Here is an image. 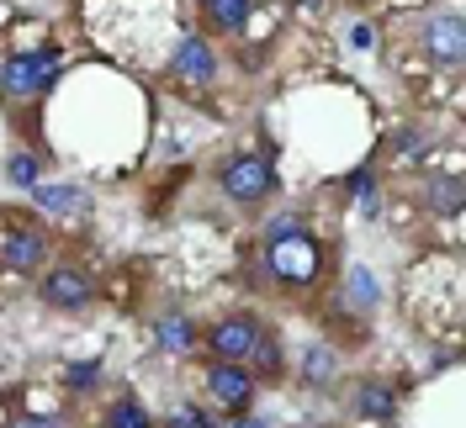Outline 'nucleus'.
<instances>
[{"label": "nucleus", "instance_id": "1", "mask_svg": "<svg viewBox=\"0 0 466 428\" xmlns=\"http://www.w3.org/2000/svg\"><path fill=\"white\" fill-rule=\"evenodd\" d=\"M265 270L276 275L281 285H313L319 281V270H323V249H319V238H308V233L297 228L287 233V238H270V249H265Z\"/></svg>", "mask_w": 466, "mask_h": 428}, {"label": "nucleus", "instance_id": "2", "mask_svg": "<svg viewBox=\"0 0 466 428\" xmlns=\"http://www.w3.org/2000/svg\"><path fill=\"white\" fill-rule=\"evenodd\" d=\"M58 75V48H27V54H11L5 58V69H0V90L5 95H43V90L54 85Z\"/></svg>", "mask_w": 466, "mask_h": 428}, {"label": "nucleus", "instance_id": "3", "mask_svg": "<svg viewBox=\"0 0 466 428\" xmlns=\"http://www.w3.org/2000/svg\"><path fill=\"white\" fill-rule=\"evenodd\" d=\"M218 185H223L233 201L255 206V201H265L276 191V174H270V159H260V154H233L228 164L218 170Z\"/></svg>", "mask_w": 466, "mask_h": 428}, {"label": "nucleus", "instance_id": "4", "mask_svg": "<svg viewBox=\"0 0 466 428\" xmlns=\"http://www.w3.org/2000/svg\"><path fill=\"white\" fill-rule=\"evenodd\" d=\"M37 296H43L48 307H58V313H80V307H90L96 285H90L86 270H75V264H54V270L43 275V285H37Z\"/></svg>", "mask_w": 466, "mask_h": 428}, {"label": "nucleus", "instance_id": "5", "mask_svg": "<svg viewBox=\"0 0 466 428\" xmlns=\"http://www.w3.org/2000/svg\"><path fill=\"white\" fill-rule=\"evenodd\" d=\"M255 375H249V365H228V360H212V371H207V392H212V402L218 407H228V413H244L249 402H255Z\"/></svg>", "mask_w": 466, "mask_h": 428}, {"label": "nucleus", "instance_id": "6", "mask_svg": "<svg viewBox=\"0 0 466 428\" xmlns=\"http://www.w3.org/2000/svg\"><path fill=\"white\" fill-rule=\"evenodd\" d=\"M260 333V323L244 313L223 317V323H212V333H207V349H212V360H228V365H244V354H249V343Z\"/></svg>", "mask_w": 466, "mask_h": 428}, {"label": "nucleus", "instance_id": "7", "mask_svg": "<svg viewBox=\"0 0 466 428\" xmlns=\"http://www.w3.org/2000/svg\"><path fill=\"white\" fill-rule=\"evenodd\" d=\"M170 64H175V75L191 80V85H212V80H218V48H212L207 37H180Z\"/></svg>", "mask_w": 466, "mask_h": 428}, {"label": "nucleus", "instance_id": "8", "mask_svg": "<svg viewBox=\"0 0 466 428\" xmlns=\"http://www.w3.org/2000/svg\"><path fill=\"white\" fill-rule=\"evenodd\" d=\"M48 259V238L32 228H5L0 233V264L5 270H37Z\"/></svg>", "mask_w": 466, "mask_h": 428}, {"label": "nucleus", "instance_id": "9", "mask_svg": "<svg viewBox=\"0 0 466 428\" xmlns=\"http://www.w3.org/2000/svg\"><path fill=\"white\" fill-rule=\"evenodd\" d=\"M461 48H466L461 16H430V27H424V54L435 58V64H461Z\"/></svg>", "mask_w": 466, "mask_h": 428}, {"label": "nucleus", "instance_id": "10", "mask_svg": "<svg viewBox=\"0 0 466 428\" xmlns=\"http://www.w3.org/2000/svg\"><path fill=\"white\" fill-rule=\"evenodd\" d=\"M244 360H249V375H255V381H276V375L287 371L281 339H276L270 328H260V333H255V343H249V354H244Z\"/></svg>", "mask_w": 466, "mask_h": 428}, {"label": "nucleus", "instance_id": "11", "mask_svg": "<svg viewBox=\"0 0 466 428\" xmlns=\"http://www.w3.org/2000/svg\"><path fill=\"white\" fill-rule=\"evenodd\" d=\"M249 11H255V0H202V22L212 32H238L249 22Z\"/></svg>", "mask_w": 466, "mask_h": 428}, {"label": "nucleus", "instance_id": "12", "mask_svg": "<svg viewBox=\"0 0 466 428\" xmlns=\"http://www.w3.org/2000/svg\"><path fill=\"white\" fill-rule=\"evenodd\" d=\"M355 407H360V418H377V423H387V418L398 413V397H392L381 381H360V386H355Z\"/></svg>", "mask_w": 466, "mask_h": 428}, {"label": "nucleus", "instance_id": "13", "mask_svg": "<svg viewBox=\"0 0 466 428\" xmlns=\"http://www.w3.org/2000/svg\"><path fill=\"white\" fill-rule=\"evenodd\" d=\"M154 339H159V349H165V354H186V349H191V343H197V328H191V317H159V323H154Z\"/></svg>", "mask_w": 466, "mask_h": 428}, {"label": "nucleus", "instance_id": "14", "mask_svg": "<svg viewBox=\"0 0 466 428\" xmlns=\"http://www.w3.org/2000/svg\"><path fill=\"white\" fill-rule=\"evenodd\" d=\"M32 196L43 212H86L90 196L86 191H75V185H32Z\"/></svg>", "mask_w": 466, "mask_h": 428}, {"label": "nucleus", "instance_id": "15", "mask_svg": "<svg viewBox=\"0 0 466 428\" xmlns=\"http://www.w3.org/2000/svg\"><path fill=\"white\" fill-rule=\"evenodd\" d=\"M101 428H154V418H148V407L138 397H116L112 407H106Z\"/></svg>", "mask_w": 466, "mask_h": 428}, {"label": "nucleus", "instance_id": "16", "mask_svg": "<svg viewBox=\"0 0 466 428\" xmlns=\"http://www.w3.org/2000/svg\"><path fill=\"white\" fill-rule=\"evenodd\" d=\"M430 206L445 212V217H456L461 212V174H440L435 185H430Z\"/></svg>", "mask_w": 466, "mask_h": 428}, {"label": "nucleus", "instance_id": "17", "mask_svg": "<svg viewBox=\"0 0 466 428\" xmlns=\"http://www.w3.org/2000/svg\"><path fill=\"white\" fill-rule=\"evenodd\" d=\"M5 174H11V185H22V191H32V185L43 180V164H37L32 154H11V164H5Z\"/></svg>", "mask_w": 466, "mask_h": 428}, {"label": "nucleus", "instance_id": "18", "mask_svg": "<svg viewBox=\"0 0 466 428\" xmlns=\"http://www.w3.org/2000/svg\"><path fill=\"white\" fill-rule=\"evenodd\" d=\"M96 375H101V365L90 360V365H69L64 381H69V392H90V386H96Z\"/></svg>", "mask_w": 466, "mask_h": 428}, {"label": "nucleus", "instance_id": "19", "mask_svg": "<svg viewBox=\"0 0 466 428\" xmlns=\"http://www.w3.org/2000/svg\"><path fill=\"white\" fill-rule=\"evenodd\" d=\"M16 428H69V423H64V418H22Z\"/></svg>", "mask_w": 466, "mask_h": 428}, {"label": "nucleus", "instance_id": "20", "mask_svg": "<svg viewBox=\"0 0 466 428\" xmlns=\"http://www.w3.org/2000/svg\"><path fill=\"white\" fill-rule=\"evenodd\" d=\"M228 428H265L260 418H238V423H228Z\"/></svg>", "mask_w": 466, "mask_h": 428}]
</instances>
